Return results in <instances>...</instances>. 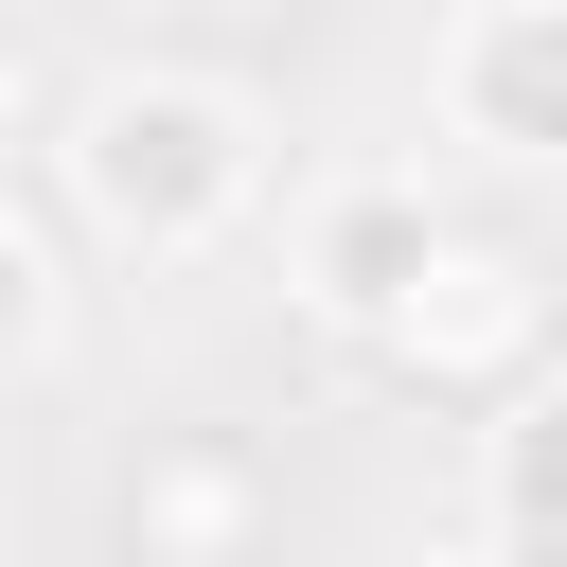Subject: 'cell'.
<instances>
[{"label": "cell", "instance_id": "cell-6", "mask_svg": "<svg viewBox=\"0 0 567 567\" xmlns=\"http://www.w3.org/2000/svg\"><path fill=\"white\" fill-rule=\"evenodd\" d=\"M53 319H71V284H53V248L0 213V372H35V354H53Z\"/></svg>", "mask_w": 567, "mask_h": 567}, {"label": "cell", "instance_id": "cell-7", "mask_svg": "<svg viewBox=\"0 0 567 567\" xmlns=\"http://www.w3.org/2000/svg\"><path fill=\"white\" fill-rule=\"evenodd\" d=\"M142 514H159V532H177V567H230V514H248V496H230V478H213V461H195V478H159V496H142Z\"/></svg>", "mask_w": 567, "mask_h": 567}, {"label": "cell", "instance_id": "cell-5", "mask_svg": "<svg viewBox=\"0 0 567 567\" xmlns=\"http://www.w3.org/2000/svg\"><path fill=\"white\" fill-rule=\"evenodd\" d=\"M478 549L496 567H567V372L532 354L478 425Z\"/></svg>", "mask_w": 567, "mask_h": 567}, {"label": "cell", "instance_id": "cell-4", "mask_svg": "<svg viewBox=\"0 0 567 567\" xmlns=\"http://www.w3.org/2000/svg\"><path fill=\"white\" fill-rule=\"evenodd\" d=\"M425 248H443V213H425L408 177H337V195L301 213V301H319L337 337H390V301L425 284Z\"/></svg>", "mask_w": 567, "mask_h": 567}, {"label": "cell", "instance_id": "cell-8", "mask_svg": "<svg viewBox=\"0 0 567 567\" xmlns=\"http://www.w3.org/2000/svg\"><path fill=\"white\" fill-rule=\"evenodd\" d=\"M390 567H496V549H390Z\"/></svg>", "mask_w": 567, "mask_h": 567}, {"label": "cell", "instance_id": "cell-9", "mask_svg": "<svg viewBox=\"0 0 567 567\" xmlns=\"http://www.w3.org/2000/svg\"><path fill=\"white\" fill-rule=\"evenodd\" d=\"M0 124H18V53H0Z\"/></svg>", "mask_w": 567, "mask_h": 567}, {"label": "cell", "instance_id": "cell-3", "mask_svg": "<svg viewBox=\"0 0 567 567\" xmlns=\"http://www.w3.org/2000/svg\"><path fill=\"white\" fill-rule=\"evenodd\" d=\"M443 124L496 159H567V0H478L443 35Z\"/></svg>", "mask_w": 567, "mask_h": 567}, {"label": "cell", "instance_id": "cell-2", "mask_svg": "<svg viewBox=\"0 0 567 567\" xmlns=\"http://www.w3.org/2000/svg\"><path fill=\"white\" fill-rule=\"evenodd\" d=\"M372 354H390V372H425V390H461V408H496V390L549 354V284H532L514 248H461V230H443V248H425V284L390 301V337H372Z\"/></svg>", "mask_w": 567, "mask_h": 567}, {"label": "cell", "instance_id": "cell-1", "mask_svg": "<svg viewBox=\"0 0 567 567\" xmlns=\"http://www.w3.org/2000/svg\"><path fill=\"white\" fill-rule=\"evenodd\" d=\"M266 195V124L213 89V71H124L71 106V213L142 266H195L230 213Z\"/></svg>", "mask_w": 567, "mask_h": 567}]
</instances>
